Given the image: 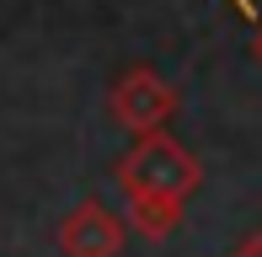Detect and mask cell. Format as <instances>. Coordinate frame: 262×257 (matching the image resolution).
<instances>
[{"label":"cell","mask_w":262,"mask_h":257,"mask_svg":"<svg viewBox=\"0 0 262 257\" xmlns=\"http://www.w3.org/2000/svg\"><path fill=\"white\" fill-rule=\"evenodd\" d=\"M113 182H118V193H123V204H128L134 230L145 241H166L182 225V209H187V198L198 193V182H204V166H198V156L177 134L150 128L113 166Z\"/></svg>","instance_id":"cell-1"},{"label":"cell","mask_w":262,"mask_h":257,"mask_svg":"<svg viewBox=\"0 0 262 257\" xmlns=\"http://www.w3.org/2000/svg\"><path fill=\"white\" fill-rule=\"evenodd\" d=\"M177 86L161 75L156 65H128L123 75L113 80V91H107V113H113L118 128H128V134H150V128H166L177 113Z\"/></svg>","instance_id":"cell-2"},{"label":"cell","mask_w":262,"mask_h":257,"mask_svg":"<svg viewBox=\"0 0 262 257\" xmlns=\"http://www.w3.org/2000/svg\"><path fill=\"white\" fill-rule=\"evenodd\" d=\"M59 252L64 257H118L123 252V220L102 198H80L59 220Z\"/></svg>","instance_id":"cell-3"},{"label":"cell","mask_w":262,"mask_h":257,"mask_svg":"<svg viewBox=\"0 0 262 257\" xmlns=\"http://www.w3.org/2000/svg\"><path fill=\"white\" fill-rule=\"evenodd\" d=\"M230 257H262V230H252V236H241L230 247Z\"/></svg>","instance_id":"cell-4"},{"label":"cell","mask_w":262,"mask_h":257,"mask_svg":"<svg viewBox=\"0 0 262 257\" xmlns=\"http://www.w3.org/2000/svg\"><path fill=\"white\" fill-rule=\"evenodd\" d=\"M257 59H262V32H257Z\"/></svg>","instance_id":"cell-5"}]
</instances>
